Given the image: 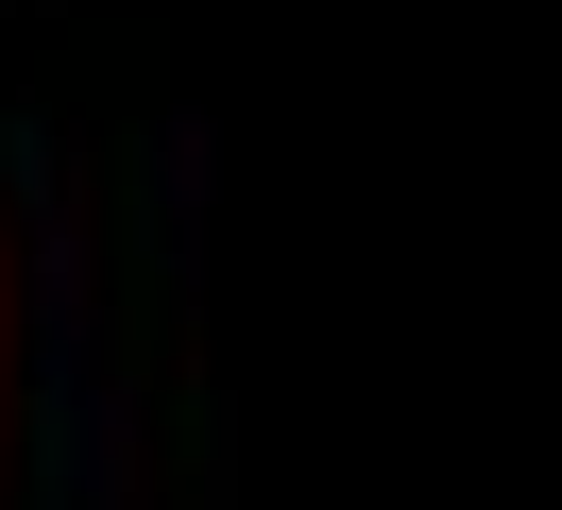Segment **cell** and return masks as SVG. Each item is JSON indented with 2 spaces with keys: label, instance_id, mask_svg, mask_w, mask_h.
<instances>
[{
  "label": "cell",
  "instance_id": "obj_1",
  "mask_svg": "<svg viewBox=\"0 0 562 510\" xmlns=\"http://www.w3.org/2000/svg\"><path fill=\"white\" fill-rule=\"evenodd\" d=\"M0 358H18V306H0ZM0 392H18V374H0Z\"/></svg>",
  "mask_w": 562,
  "mask_h": 510
}]
</instances>
